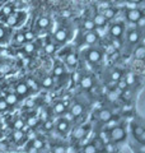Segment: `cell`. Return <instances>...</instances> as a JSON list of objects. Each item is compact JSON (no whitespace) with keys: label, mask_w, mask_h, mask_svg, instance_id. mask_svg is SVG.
<instances>
[{"label":"cell","mask_w":145,"mask_h":153,"mask_svg":"<svg viewBox=\"0 0 145 153\" xmlns=\"http://www.w3.org/2000/svg\"><path fill=\"white\" fill-rule=\"evenodd\" d=\"M124 32H125V27H124L122 23H120V22H116L113 25H111L109 30H108L109 36L112 38H118V40L122 38Z\"/></svg>","instance_id":"5"},{"label":"cell","mask_w":145,"mask_h":153,"mask_svg":"<svg viewBox=\"0 0 145 153\" xmlns=\"http://www.w3.org/2000/svg\"><path fill=\"white\" fill-rule=\"evenodd\" d=\"M81 28H83L84 31H94V23L92 21V18H85L83 22H81Z\"/></svg>","instance_id":"21"},{"label":"cell","mask_w":145,"mask_h":153,"mask_svg":"<svg viewBox=\"0 0 145 153\" xmlns=\"http://www.w3.org/2000/svg\"><path fill=\"white\" fill-rule=\"evenodd\" d=\"M14 42L18 45H23L26 44V38H24V35H23V31H19L14 35Z\"/></svg>","instance_id":"26"},{"label":"cell","mask_w":145,"mask_h":153,"mask_svg":"<svg viewBox=\"0 0 145 153\" xmlns=\"http://www.w3.org/2000/svg\"><path fill=\"white\" fill-rule=\"evenodd\" d=\"M4 101L8 103V106H14V105L18 103V97L17 94H13V93H8L4 98Z\"/></svg>","instance_id":"22"},{"label":"cell","mask_w":145,"mask_h":153,"mask_svg":"<svg viewBox=\"0 0 145 153\" xmlns=\"http://www.w3.org/2000/svg\"><path fill=\"white\" fill-rule=\"evenodd\" d=\"M17 5L16 3H8V4H4L0 8V19H4L5 17H8L10 13H13L14 10H17Z\"/></svg>","instance_id":"11"},{"label":"cell","mask_w":145,"mask_h":153,"mask_svg":"<svg viewBox=\"0 0 145 153\" xmlns=\"http://www.w3.org/2000/svg\"><path fill=\"white\" fill-rule=\"evenodd\" d=\"M26 105H27V107H32L33 105H35V102H33V100H28Z\"/></svg>","instance_id":"52"},{"label":"cell","mask_w":145,"mask_h":153,"mask_svg":"<svg viewBox=\"0 0 145 153\" xmlns=\"http://www.w3.org/2000/svg\"><path fill=\"white\" fill-rule=\"evenodd\" d=\"M124 79H125V82L127 83V85H134L135 82H136V78H135V75L132 73H127Z\"/></svg>","instance_id":"34"},{"label":"cell","mask_w":145,"mask_h":153,"mask_svg":"<svg viewBox=\"0 0 145 153\" xmlns=\"http://www.w3.org/2000/svg\"><path fill=\"white\" fill-rule=\"evenodd\" d=\"M135 27H136V30H139V31L143 32L144 27H145V16H144V14L136 21V23H135Z\"/></svg>","instance_id":"32"},{"label":"cell","mask_w":145,"mask_h":153,"mask_svg":"<svg viewBox=\"0 0 145 153\" xmlns=\"http://www.w3.org/2000/svg\"><path fill=\"white\" fill-rule=\"evenodd\" d=\"M71 119H72V115H71L70 112H66V111H65V112H64V119H62V120H65V121L69 123Z\"/></svg>","instance_id":"48"},{"label":"cell","mask_w":145,"mask_h":153,"mask_svg":"<svg viewBox=\"0 0 145 153\" xmlns=\"http://www.w3.org/2000/svg\"><path fill=\"white\" fill-rule=\"evenodd\" d=\"M36 45L35 44H31V42H26V45L23 46V50H24V52L26 54H28V55H31V54H33V52H36Z\"/></svg>","instance_id":"27"},{"label":"cell","mask_w":145,"mask_h":153,"mask_svg":"<svg viewBox=\"0 0 145 153\" xmlns=\"http://www.w3.org/2000/svg\"><path fill=\"white\" fill-rule=\"evenodd\" d=\"M81 38H83V42L85 45H95L99 41V37L94 31H85Z\"/></svg>","instance_id":"8"},{"label":"cell","mask_w":145,"mask_h":153,"mask_svg":"<svg viewBox=\"0 0 145 153\" xmlns=\"http://www.w3.org/2000/svg\"><path fill=\"white\" fill-rule=\"evenodd\" d=\"M101 13H102L103 17L107 19V22H109V21H112V19H115L116 17H117L118 10H117V8L108 7V8H106V9H102V10H101Z\"/></svg>","instance_id":"12"},{"label":"cell","mask_w":145,"mask_h":153,"mask_svg":"<svg viewBox=\"0 0 145 153\" xmlns=\"http://www.w3.org/2000/svg\"><path fill=\"white\" fill-rule=\"evenodd\" d=\"M52 126H54V123L51 120H46L45 124H43V129H45V130H51Z\"/></svg>","instance_id":"45"},{"label":"cell","mask_w":145,"mask_h":153,"mask_svg":"<svg viewBox=\"0 0 145 153\" xmlns=\"http://www.w3.org/2000/svg\"><path fill=\"white\" fill-rule=\"evenodd\" d=\"M143 10H140L139 8H134V9H125V18L126 21L130 23H136V21L143 16Z\"/></svg>","instance_id":"6"},{"label":"cell","mask_w":145,"mask_h":153,"mask_svg":"<svg viewBox=\"0 0 145 153\" xmlns=\"http://www.w3.org/2000/svg\"><path fill=\"white\" fill-rule=\"evenodd\" d=\"M41 116H42V119H43V121H46V120H47V112H46V111H42V115H41Z\"/></svg>","instance_id":"53"},{"label":"cell","mask_w":145,"mask_h":153,"mask_svg":"<svg viewBox=\"0 0 145 153\" xmlns=\"http://www.w3.org/2000/svg\"><path fill=\"white\" fill-rule=\"evenodd\" d=\"M69 14H70L69 12H62V17H65V18H67V17H70V16H69Z\"/></svg>","instance_id":"55"},{"label":"cell","mask_w":145,"mask_h":153,"mask_svg":"<svg viewBox=\"0 0 145 153\" xmlns=\"http://www.w3.org/2000/svg\"><path fill=\"white\" fill-rule=\"evenodd\" d=\"M51 26V19L48 18L47 16H41L37 18L36 21V28L40 31H45L47 28H50Z\"/></svg>","instance_id":"10"},{"label":"cell","mask_w":145,"mask_h":153,"mask_svg":"<svg viewBox=\"0 0 145 153\" xmlns=\"http://www.w3.org/2000/svg\"><path fill=\"white\" fill-rule=\"evenodd\" d=\"M127 3H131V4H141L143 0H126Z\"/></svg>","instance_id":"51"},{"label":"cell","mask_w":145,"mask_h":153,"mask_svg":"<svg viewBox=\"0 0 145 153\" xmlns=\"http://www.w3.org/2000/svg\"><path fill=\"white\" fill-rule=\"evenodd\" d=\"M85 56H87V60H88L90 64H97L101 61V59H102V52H101L98 49H89L87 51Z\"/></svg>","instance_id":"7"},{"label":"cell","mask_w":145,"mask_h":153,"mask_svg":"<svg viewBox=\"0 0 145 153\" xmlns=\"http://www.w3.org/2000/svg\"><path fill=\"white\" fill-rule=\"evenodd\" d=\"M104 151L107 152V153H112L115 151V147L112 146V142H109V143H107V144H104Z\"/></svg>","instance_id":"44"},{"label":"cell","mask_w":145,"mask_h":153,"mask_svg":"<svg viewBox=\"0 0 145 153\" xmlns=\"http://www.w3.org/2000/svg\"><path fill=\"white\" fill-rule=\"evenodd\" d=\"M54 153H66V149L62 146H56L54 148Z\"/></svg>","instance_id":"47"},{"label":"cell","mask_w":145,"mask_h":153,"mask_svg":"<svg viewBox=\"0 0 145 153\" xmlns=\"http://www.w3.org/2000/svg\"><path fill=\"white\" fill-rule=\"evenodd\" d=\"M37 124H38V119H37L36 116H30V117H28V120H27V125L30 126V128L36 126Z\"/></svg>","instance_id":"40"},{"label":"cell","mask_w":145,"mask_h":153,"mask_svg":"<svg viewBox=\"0 0 145 153\" xmlns=\"http://www.w3.org/2000/svg\"><path fill=\"white\" fill-rule=\"evenodd\" d=\"M85 134V126H79L78 129H75L74 133H72V137H74V139H80V138H83Z\"/></svg>","instance_id":"29"},{"label":"cell","mask_w":145,"mask_h":153,"mask_svg":"<svg viewBox=\"0 0 145 153\" xmlns=\"http://www.w3.org/2000/svg\"><path fill=\"white\" fill-rule=\"evenodd\" d=\"M132 134L135 137V139H136L140 144H144L145 143V131H144V128L140 126V125H136V124H132Z\"/></svg>","instance_id":"9"},{"label":"cell","mask_w":145,"mask_h":153,"mask_svg":"<svg viewBox=\"0 0 145 153\" xmlns=\"http://www.w3.org/2000/svg\"><path fill=\"white\" fill-rule=\"evenodd\" d=\"M16 89H17V93H18L19 96H27L28 92H30V87H28L27 83H24V82L18 83L17 87H16Z\"/></svg>","instance_id":"20"},{"label":"cell","mask_w":145,"mask_h":153,"mask_svg":"<svg viewBox=\"0 0 145 153\" xmlns=\"http://www.w3.org/2000/svg\"><path fill=\"white\" fill-rule=\"evenodd\" d=\"M54 111H55V114H57V115H62V114L66 111L65 103H64V102H56V103L54 105Z\"/></svg>","instance_id":"24"},{"label":"cell","mask_w":145,"mask_h":153,"mask_svg":"<svg viewBox=\"0 0 145 153\" xmlns=\"http://www.w3.org/2000/svg\"><path fill=\"white\" fill-rule=\"evenodd\" d=\"M98 138H99V140L102 142L103 144H107V143H109V142H111L109 131H107V130H102V131H99Z\"/></svg>","instance_id":"23"},{"label":"cell","mask_w":145,"mask_h":153,"mask_svg":"<svg viewBox=\"0 0 145 153\" xmlns=\"http://www.w3.org/2000/svg\"><path fill=\"white\" fill-rule=\"evenodd\" d=\"M116 87L122 89V91H126V88L129 87V85H127L126 82H125V79H120V80H117V85H116Z\"/></svg>","instance_id":"43"},{"label":"cell","mask_w":145,"mask_h":153,"mask_svg":"<svg viewBox=\"0 0 145 153\" xmlns=\"http://www.w3.org/2000/svg\"><path fill=\"white\" fill-rule=\"evenodd\" d=\"M141 35L143 32L136 30V28H130L127 31V35H126V41H127V45L130 46H135L138 45L140 40H141Z\"/></svg>","instance_id":"4"},{"label":"cell","mask_w":145,"mask_h":153,"mask_svg":"<svg viewBox=\"0 0 145 153\" xmlns=\"http://www.w3.org/2000/svg\"><path fill=\"white\" fill-rule=\"evenodd\" d=\"M13 128H14V130H22L24 128V121L22 119H17V120L13 123Z\"/></svg>","instance_id":"38"},{"label":"cell","mask_w":145,"mask_h":153,"mask_svg":"<svg viewBox=\"0 0 145 153\" xmlns=\"http://www.w3.org/2000/svg\"><path fill=\"white\" fill-rule=\"evenodd\" d=\"M98 152V149H97V147H95V144H87L85 147H84V149H83V153H97Z\"/></svg>","instance_id":"37"},{"label":"cell","mask_w":145,"mask_h":153,"mask_svg":"<svg viewBox=\"0 0 145 153\" xmlns=\"http://www.w3.org/2000/svg\"><path fill=\"white\" fill-rule=\"evenodd\" d=\"M52 84H54V79H52L51 76H46V78H43V80H42V87L43 88H51Z\"/></svg>","instance_id":"35"},{"label":"cell","mask_w":145,"mask_h":153,"mask_svg":"<svg viewBox=\"0 0 145 153\" xmlns=\"http://www.w3.org/2000/svg\"><path fill=\"white\" fill-rule=\"evenodd\" d=\"M27 18V13L26 12H22V10H14L13 13H10L8 17H5L3 19V22L5 23V26L8 27H18L19 25H22V23L26 21Z\"/></svg>","instance_id":"1"},{"label":"cell","mask_w":145,"mask_h":153,"mask_svg":"<svg viewBox=\"0 0 145 153\" xmlns=\"http://www.w3.org/2000/svg\"><path fill=\"white\" fill-rule=\"evenodd\" d=\"M108 7H112V5H111V3L108 1V0H101V1L98 3V8H99V10H102V9H106V8H108Z\"/></svg>","instance_id":"42"},{"label":"cell","mask_w":145,"mask_h":153,"mask_svg":"<svg viewBox=\"0 0 145 153\" xmlns=\"http://www.w3.org/2000/svg\"><path fill=\"white\" fill-rule=\"evenodd\" d=\"M12 137H13V140L18 143V142H21L24 138V133L22 130H14L13 134H12Z\"/></svg>","instance_id":"31"},{"label":"cell","mask_w":145,"mask_h":153,"mask_svg":"<svg viewBox=\"0 0 145 153\" xmlns=\"http://www.w3.org/2000/svg\"><path fill=\"white\" fill-rule=\"evenodd\" d=\"M9 35V30L5 25H3V23H0V42L4 41L5 38L8 37Z\"/></svg>","instance_id":"28"},{"label":"cell","mask_w":145,"mask_h":153,"mask_svg":"<svg viewBox=\"0 0 145 153\" xmlns=\"http://www.w3.org/2000/svg\"><path fill=\"white\" fill-rule=\"evenodd\" d=\"M27 151H28V153H37V152H38V149H36V148L33 147L32 144L27 148Z\"/></svg>","instance_id":"50"},{"label":"cell","mask_w":145,"mask_h":153,"mask_svg":"<svg viewBox=\"0 0 145 153\" xmlns=\"http://www.w3.org/2000/svg\"><path fill=\"white\" fill-rule=\"evenodd\" d=\"M26 83H27V85H28L30 88H33V89H38V88H40V85H38V83L36 82L35 79H32V78H28Z\"/></svg>","instance_id":"39"},{"label":"cell","mask_w":145,"mask_h":153,"mask_svg":"<svg viewBox=\"0 0 145 153\" xmlns=\"http://www.w3.org/2000/svg\"><path fill=\"white\" fill-rule=\"evenodd\" d=\"M97 117L103 123H108V121L112 120V112H111L108 108H102L98 111V114H97Z\"/></svg>","instance_id":"14"},{"label":"cell","mask_w":145,"mask_h":153,"mask_svg":"<svg viewBox=\"0 0 145 153\" xmlns=\"http://www.w3.org/2000/svg\"><path fill=\"white\" fill-rule=\"evenodd\" d=\"M121 76H122V74H121L120 70H113L112 73L109 74V79L112 80V82H117V80L121 79Z\"/></svg>","instance_id":"36"},{"label":"cell","mask_w":145,"mask_h":153,"mask_svg":"<svg viewBox=\"0 0 145 153\" xmlns=\"http://www.w3.org/2000/svg\"><path fill=\"white\" fill-rule=\"evenodd\" d=\"M132 55H134V57L136 60H143L145 57V47H144V45L140 44V45H138L136 47H135Z\"/></svg>","instance_id":"17"},{"label":"cell","mask_w":145,"mask_h":153,"mask_svg":"<svg viewBox=\"0 0 145 153\" xmlns=\"http://www.w3.org/2000/svg\"><path fill=\"white\" fill-rule=\"evenodd\" d=\"M7 148V144H4V143H0V151H4Z\"/></svg>","instance_id":"54"},{"label":"cell","mask_w":145,"mask_h":153,"mask_svg":"<svg viewBox=\"0 0 145 153\" xmlns=\"http://www.w3.org/2000/svg\"><path fill=\"white\" fill-rule=\"evenodd\" d=\"M92 21H93V23H94V26L95 27H106L107 26V19H106L104 17H103V14L102 13H97L95 16L92 18Z\"/></svg>","instance_id":"15"},{"label":"cell","mask_w":145,"mask_h":153,"mask_svg":"<svg viewBox=\"0 0 145 153\" xmlns=\"http://www.w3.org/2000/svg\"><path fill=\"white\" fill-rule=\"evenodd\" d=\"M8 108V103L5 101H0V111H5Z\"/></svg>","instance_id":"49"},{"label":"cell","mask_w":145,"mask_h":153,"mask_svg":"<svg viewBox=\"0 0 145 153\" xmlns=\"http://www.w3.org/2000/svg\"><path fill=\"white\" fill-rule=\"evenodd\" d=\"M84 111V106L81 103H74L70 108V114L72 115V117H78L80 116L81 114Z\"/></svg>","instance_id":"18"},{"label":"cell","mask_w":145,"mask_h":153,"mask_svg":"<svg viewBox=\"0 0 145 153\" xmlns=\"http://www.w3.org/2000/svg\"><path fill=\"white\" fill-rule=\"evenodd\" d=\"M109 138H111V142H113V143L122 142L125 138H126V130H125V128L121 126V125L115 126V128L111 129Z\"/></svg>","instance_id":"3"},{"label":"cell","mask_w":145,"mask_h":153,"mask_svg":"<svg viewBox=\"0 0 145 153\" xmlns=\"http://www.w3.org/2000/svg\"><path fill=\"white\" fill-rule=\"evenodd\" d=\"M23 35H24V38H26V42H32L36 38V33L33 31H31V30L23 32Z\"/></svg>","instance_id":"33"},{"label":"cell","mask_w":145,"mask_h":153,"mask_svg":"<svg viewBox=\"0 0 145 153\" xmlns=\"http://www.w3.org/2000/svg\"><path fill=\"white\" fill-rule=\"evenodd\" d=\"M32 146L35 147L36 149L40 151V149H42V148H43V142H42L41 139H37V138H36V139H33V142H32Z\"/></svg>","instance_id":"41"},{"label":"cell","mask_w":145,"mask_h":153,"mask_svg":"<svg viewBox=\"0 0 145 153\" xmlns=\"http://www.w3.org/2000/svg\"><path fill=\"white\" fill-rule=\"evenodd\" d=\"M70 37H71V32L67 30L66 27L59 28V30L54 33V36H52V38H54V41H55L56 45H64V44H66V42L70 40Z\"/></svg>","instance_id":"2"},{"label":"cell","mask_w":145,"mask_h":153,"mask_svg":"<svg viewBox=\"0 0 145 153\" xmlns=\"http://www.w3.org/2000/svg\"><path fill=\"white\" fill-rule=\"evenodd\" d=\"M65 73V69H64V65L61 64H56L55 68H54V76L55 78H61Z\"/></svg>","instance_id":"25"},{"label":"cell","mask_w":145,"mask_h":153,"mask_svg":"<svg viewBox=\"0 0 145 153\" xmlns=\"http://www.w3.org/2000/svg\"><path fill=\"white\" fill-rule=\"evenodd\" d=\"M65 64L69 66V68L74 69L76 64H78V55L74 54V52H67L65 55Z\"/></svg>","instance_id":"13"},{"label":"cell","mask_w":145,"mask_h":153,"mask_svg":"<svg viewBox=\"0 0 145 153\" xmlns=\"http://www.w3.org/2000/svg\"><path fill=\"white\" fill-rule=\"evenodd\" d=\"M79 84H80V87L83 88V89H90L92 87H93V78L89 76V75L81 76Z\"/></svg>","instance_id":"16"},{"label":"cell","mask_w":145,"mask_h":153,"mask_svg":"<svg viewBox=\"0 0 145 153\" xmlns=\"http://www.w3.org/2000/svg\"><path fill=\"white\" fill-rule=\"evenodd\" d=\"M56 129H57V131H59V133H61V134H66L67 131L70 130V125H69V123H67V121H65V120H60L59 123H57Z\"/></svg>","instance_id":"19"},{"label":"cell","mask_w":145,"mask_h":153,"mask_svg":"<svg viewBox=\"0 0 145 153\" xmlns=\"http://www.w3.org/2000/svg\"><path fill=\"white\" fill-rule=\"evenodd\" d=\"M45 52L46 54H48V55H51V54H54V52L56 51V45L54 44V42H48V44H46L45 45Z\"/></svg>","instance_id":"30"},{"label":"cell","mask_w":145,"mask_h":153,"mask_svg":"<svg viewBox=\"0 0 145 153\" xmlns=\"http://www.w3.org/2000/svg\"><path fill=\"white\" fill-rule=\"evenodd\" d=\"M107 97H108V100H109V101H116V100H117V97H118V96L116 94V92H115V91H111V92H108Z\"/></svg>","instance_id":"46"}]
</instances>
